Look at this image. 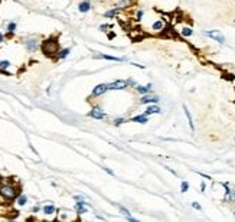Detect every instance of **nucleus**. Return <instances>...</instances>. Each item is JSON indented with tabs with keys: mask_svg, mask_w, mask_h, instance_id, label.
<instances>
[{
	"mask_svg": "<svg viewBox=\"0 0 235 222\" xmlns=\"http://www.w3.org/2000/svg\"><path fill=\"white\" fill-rule=\"evenodd\" d=\"M192 208L196 209V211H202V206L198 203V202H192Z\"/></svg>",
	"mask_w": 235,
	"mask_h": 222,
	"instance_id": "obj_31",
	"label": "nucleus"
},
{
	"mask_svg": "<svg viewBox=\"0 0 235 222\" xmlns=\"http://www.w3.org/2000/svg\"><path fill=\"white\" fill-rule=\"evenodd\" d=\"M20 195V190L19 188H16L15 185H12L10 182H1L0 185V198L3 200H16V198Z\"/></svg>",
	"mask_w": 235,
	"mask_h": 222,
	"instance_id": "obj_1",
	"label": "nucleus"
},
{
	"mask_svg": "<svg viewBox=\"0 0 235 222\" xmlns=\"http://www.w3.org/2000/svg\"><path fill=\"white\" fill-rule=\"evenodd\" d=\"M107 29H111V25H100V30H101V32H108Z\"/></svg>",
	"mask_w": 235,
	"mask_h": 222,
	"instance_id": "obj_28",
	"label": "nucleus"
},
{
	"mask_svg": "<svg viewBox=\"0 0 235 222\" xmlns=\"http://www.w3.org/2000/svg\"><path fill=\"white\" fill-rule=\"evenodd\" d=\"M222 186L225 188V196H224V202L226 203H232L235 205V190L229 188L228 183H222Z\"/></svg>",
	"mask_w": 235,
	"mask_h": 222,
	"instance_id": "obj_3",
	"label": "nucleus"
},
{
	"mask_svg": "<svg viewBox=\"0 0 235 222\" xmlns=\"http://www.w3.org/2000/svg\"><path fill=\"white\" fill-rule=\"evenodd\" d=\"M118 209H120V212H121V213H123L124 216H125V218H127V216H130V215H131V213H130V211H128V209H127V208H124V206H121V205H120V206H118Z\"/></svg>",
	"mask_w": 235,
	"mask_h": 222,
	"instance_id": "obj_27",
	"label": "nucleus"
},
{
	"mask_svg": "<svg viewBox=\"0 0 235 222\" xmlns=\"http://www.w3.org/2000/svg\"><path fill=\"white\" fill-rule=\"evenodd\" d=\"M72 198H74L75 202H78V200H84V196H82V195H74Z\"/></svg>",
	"mask_w": 235,
	"mask_h": 222,
	"instance_id": "obj_34",
	"label": "nucleus"
},
{
	"mask_svg": "<svg viewBox=\"0 0 235 222\" xmlns=\"http://www.w3.org/2000/svg\"><path fill=\"white\" fill-rule=\"evenodd\" d=\"M205 189H206V183H205V182H202V183H201V192H205Z\"/></svg>",
	"mask_w": 235,
	"mask_h": 222,
	"instance_id": "obj_39",
	"label": "nucleus"
},
{
	"mask_svg": "<svg viewBox=\"0 0 235 222\" xmlns=\"http://www.w3.org/2000/svg\"><path fill=\"white\" fill-rule=\"evenodd\" d=\"M189 190V183L186 182V180H182V183H180V192H188Z\"/></svg>",
	"mask_w": 235,
	"mask_h": 222,
	"instance_id": "obj_26",
	"label": "nucleus"
},
{
	"mask_svg": "<svg viewBox=\"0 0 235 222\" xmlns=\"http://www.w3.org/2000/svg\"><path fill=\"white\" fill-rule=\"evenodd\" d=\"M128 3H130L128 0H121V1H120V4H118V7H120V9H124L125 6H128Z\"/></svg>",
	"mask_w": 235,
	"mask_h": 222,
	"instance_id": "obj_30",
	"label": "nucleus"
},
{
	"mask_svg": "<svg viewBox=\"0 0 235 222\" xmlns=\"http://www.w3.org/2000/svg\"><path fill=\"white\" fill-rule=\"evenodd\" d=\"M159 112H162V108L159 107V105H156V104H150L147 108H146L144 111V115H152V114H159Z\"/></svg>",
	"mask_w": 235,
	"mask_h": 222,
	"instance_id": "obj_14",
	"label": "nucleus"
},
{
	"mask_svg": "<svg viewBox=\"0 0 235 222\" xmlns=\"http://www.w3.org/2000/svg\"><path fill=\"white\" fill-rule=\"evenodd\" d=\"M12 65V62L9 59H3V61H0V71L3 72V71H6L7 68Z\"/></svg>",
	"mask_w": 235,
	"mask_h": 222,
	"instance_id": "obj_23",
	"label": "nucleus"
},
{
	"mask_svg": "<svg viewBox=\"0 0 235 222\" xmlns=\"http://www.w3.org/2000/svg\"><path fill=\"white\" fill-rule=\"evenodd\" d=\"M143 13H144L143 10H137V13H136V19H137V20H141V17H143Z\"/></svg>",
	"mask_w": 235,
	"mask_h": 222,
	"instance_id": "obj_32",
	"label": "nucleus"
},
{
	"mask_svg": "<svg viewBox=\"0 0 235 222\" xmlns=\"http://www.w3.org/2000/svg\"><path fill=\"white\" fill-rule=\"evenodd\" d=\"M26 203H28V196L20 193V195L16 198V205H17V206H25Z\"/></svg>",
	"mask_w": 235,
	"mask_h": 222,
	"instance_id": "obj_21",
	"label": "nucleus"
},
{
	"mask_svg": "<svg viewBox=\"0 0 235 222\" xmlns=\"http://www.w3.org/2000/svg\"><path fill=\"white\" fill-rule=\"evenodd\" d=\"M87 205H88V202L85 199L75 202V213H77V215H84V213H87V212H88Z\"/></svg>",
	"mask_w": 235,
	"mask_h": 222,
	"instance_id": "obj_9",
	"label": "nucleus"
},
{
	"mask_svg": "<svg viewBox=\"0 0 235 222\" xmlns=\"http://www.w3.org/2000/svg\"><path fill=\"white\" fill-rule=\"evenodd\" d=\"M183 111H185V115H186V118H188V123H189V127L192 131H195V124H193V118H192V115H190V111L188 110V107L183 104Z\"/></svg>",
	"mask_w": 235,
	"mask_h": 222,
	"instance_id": "obj_17",
	"label": "nucleus"
},
{
	"mask_svg": "<svg viewBox=\"0 0 235 222\" xmlns=\"http://www.w3.org/2000/svg\"><path fill=\"white\" fill-rule=\"evenodd\" d=\"M205 33V36H208V38H211V39H213V41H216L218 44H225V36L219 30H205L203 32Z\"/></svg>",
	"mask_w": 235,
	"mask_h": 222,
	"instance_id": "obj_4",
	"label": "nucleus"
},
{
	"mask_svg": "<svg viewBox=\"0 0 235 222\" xmlns=\"http://www.w3.org/2000/svg\"><path fill=\"white\" fill-rule=\"evenodd\" d=\"M125 88H128L127 79H117V81H112L108 84V89H112V91H120V89Z\"/></svg>",
	"mask_w": 235,
	"mask_h": 222,
	"instance_id": "obj_6",
	"label": "nucleus"
},
{
	"mask_svg": "<svg viewBox=\"0 0 235 222\" xmlns=\"http://www.w3.org/2000/svg\"><path fill=\"white\" fill-rule=\"evenodd\" d=\"M95 58L107 59V61H114V62H124V61H127V58H117V56L107 55V54H100V55H95Z\"/></svg>",
	"mask_w": 235,
	"mask_h": 222,
	"instance_id": "obj_13",
	"label": "nucleus"
},
{
	"mask_svg": "<svg viewBox=\"0 0 235 222\" xmlns=\"http://www.w3.org/2000/svg\"><path fill=\"white\" fill-rule=\"evenodd\" d=\"M159 95H150V94H147V95H143L141 98H140V104H156L159 102Z\"/></svg>",
	"mask_w": 235,
	"mask_h": 222,
	"instance_id": "obj_10",
	"label": "nucleus"
},
{
	"mask_svg": "<svg viewBox=\"0 0 235 222\" xmlns=\"http://www.w3.org/2000/svg\"><path fill=\"white\" fill-rule=\"evenodd\" d=\"M163 29H165V22L163 20H156L152 25V30H154V32H160Z\"/></svg>",
	"mask_w": 235,
	"mask_h": 222,
	"instance_id": "obj_20",
	"label": "nucleus"
},
{
	"mask_svg": "<svg viewBox=\"0 0 235 222\" xmlns=\"http://www.w3.org/2000/svg\"><path fill=\"white\" fill-rule=\"evenodd\" d=\"M102 170H104V172H107L108 175H111V176H114V172H112L111 169H108V167H102Z\"/></svg>",
	"mask_w": 235,
	"mask_h": 222,
	"instance_id": "obj_36",
	"label": "nucleus"
},
{
	"mask_svg": "<svg viewBox=\"0 0 235 222\" xmlns=\"http://www.w3.org/2000/svg\"><path fill=\"white\" fill-rule=\"evenodd\" d=\"M125 219H127L128 222H141V221H139V219H136V218H133L131 215H130V216H127Z\"/></svg>",
	"mask_w": 235,
	"mask_h": 222,
	"instance_id": "obj_35",
	"label": "nucleus"
},
{
	"mask_svg": "<svg viewBox=\"0 0 235 222\" xmlns=\"http://www.w3.org/2000/svg\"><path fill=\"white\" fill-rule=\"evenodd\" d=\"M69 52H71V48H64V49H59L58 51V54L55 55L56 59H65L68 55H69Z\"/></svg>",
	"mask_w": 235,
	"mask_h": 222,
	"instance_id": "obj_19",
	"label": "nucleus"
},
{
	"mask_svg": "<svg viewBox=\"0 0 235 222\" xmlns=\"http://www.w3.org/2000/svg\"><path fill=\"white\" fill-rule=\"evenodd\" d=\"M198 175H201L202 178H205V179H208V180H211V176H209V175H206V173H201V172H198Z\"/></svg>",
	"mask_w": 235,
	"mask_h": 222,
	"instance_id": "obj_37",
	"label": "nucleus"
},
{
	"mask_svg": "<svg viewBox=\"0 0 235 222\" xmlns=\"http://www.w3.org/2000/svg\"><path fill=\"white\" fill-rule=\"evenodd\" d=\"M41 49H42V52H44L45 56H55L58 54V51H59V44H58L56 39L49 38V39H46V41L42 42Z\"/></svg>",
	"mask_w": 235,
	"mask_h": 222,
	"instance_id": "obj_2",
	"label": "nucleus"
},
{
	"mask_svg": "<svg viewBox=\"0 0 235 222\" xmlns=\"http://www.w3.org/2000/svg\"><path fill=\"white\" fill-rule=\"evenodd\" d=\"M3 39H4V36H3V33H1V32H0V44H1V42H3Z\"/></svg>",
	"mask_w": 235,
	"mask_h": 222,
	"instance_id": "obj_40",
	"label": "nucleus"
},
{
	"mask_svg": "<svg viewBox=\"0 0 235 222\" xmlns=\"http://www.w3.org/2000/svg\"><path fill=\"white\" fill-rule=\"evenodd\" d=\"M107 91H108V84H98V85H95V87L92 88L91 95H92V97H101V95H104Z\"/></svg>",
	"mask_w": 235,
	"mask_h": 222,
	"instance_id": "obj_8",
	"label": "nucleus"
},
{
	"mask_svg": "<svg viewBox=\"0 0 235 222\" xmlns=\"http://www.w3.org/2000/svg\"><path fill=\"white\" fill-rule=\"evenodd\" d=\"M130 121L139 123V124H146V123H149V117L144 115V114H140V115H134V117H131V120H130Z\"/></svg>",
	"mask_w": 235,
	"mask_h": 222,
	"instance_id": "obj_16",
	"label": "nucleus"
},
{
	"mask_svg": "<svg viewBox=\"0 0 235 222\" xmlns=\"http://www.w3.org/2000/svg\"><path fill=\"white\" fill-rule=\"evenodd\" d=\"M9 222H16V221H15V219H10V221H9Z\"/></svg>",
	"mask_w": 235,
	"mask_h": 222,
	"instance_id": "obj_41",
	"label": "nucleus"
},
{
	"mask_svg": "<svg viewBox=\"0 0 235 222\" xmlns=\"http://www.w3.org/2000/svg\"><path fill=\"white\" fill-rule=\"evenodd\" d=\"M25 46L29 52H35L39 48V41L36 38H28V39H25Z\"/></svg>",
	"mask_w": 235,
	"mask_h": 222,
	"instance_id": "obj_7",
	"label": "nucleus"
},
{
	"mask_svg": "<svg viewBox=\"0 0 235 222\" xmlns=\"http://www.w3.org/2000/svg\"><path fill=\"white\" fill-rule=\"evenodd\" d=\"M107 36H108V39H112V38H115V33L114 32H107Z\"/></svg>",
	"mask_w": 235,
	"mask_h": 222,
	"instance_id": "obj_38",
	"label": "nucleus"
},
{
	"mask_svg": "<svg viewBox=\"0 0 235 222\" xmlns=\"http://www.w3.org/2000/svg\"><path fill=\"white\" fill-rule=\"evenodd\" d=\"M78 10L81 12V13H87V12L91 10V3L88 1V0H84V1H81L78 4Z\"/></svg>",
	"mask_w": 235,
	"mask_h": 222,
	"instance_id": "obj_15",
	"label": "nucleus"
},
{
	"mask_svg": "<svg viewBox=\"0 0 235 222\" xmlns=\"http://www.w3.org/2000/svg\"><path fill=\"white\" fill-rule=\"evenodd\" d=\"M42 211H44V213H45L46 216H54L56 213V206L54 203H46V205H44Z\"/></svg>",
	"mask_w": 235,
	"mask_h": 222,
	"instance_id": "obj_11",
	"label": "nucleus"
},
{
	"mask_svg": "<svg viewBox=\"0 0 235 222\" xmlns=\"http://www.w3.org/2000/svg\"><path fill=\"white\" fill-rule=\"evenodd\" d=\"M180 35H182V36H185V38H189V36L193 35V30H192V28H189V26H185V28H182Z\"/></svg>",
	"mask_w": 235,
	"mask_h": 222,
	"instance_id": "obj_22",
	"label": "nucleus"
},
{
	"mask_svg": "<svg viewBox=\"0 0 235 222\" xmlns=\"http://www.w3.org/2000/svg\"><path fill=\"white\" fill-rule=\"evenodd\" d=\"M234 216H235V212H234Z\"/></svg>",
	"mask_w": 235,
	"mask_h": 222,
	"instance_id": "obj_42",
	"label": "nucleus"
},
{
	"mask_svg": "<svg viewBox=\"0 0 235 222\" xmlns=\"http://www.w3.org/2000/svg\"><path fill=\"white\" fill-rule=\"evenodd\" d=\"M120 10H121L120 7H114V9H110V10L105 12V13H104V16H105L107 19H114V17L120 13Z\"/></svg>",
	"mask_w": 235,
	"mask_h": 222,
	"instance_id": "obj_18",
	"label": "nucleus"
},
{
	"mask_svg": "<svg viewBox=\"0 0 235 222\" xmlns=\"http://www.w3.org/2000/svg\"><path fill=\"white\" fill-rule=\"evenodd\" d=\"M88 117L94 118V120H104V118L107 117V112L102 110L101 107H94V108L88 112Z\"/></svg>",
	"mask_w": 235,
	"mask_h": 222,
	"instance_id": "obj_5",
	"label": "nucleus"
},
{
	"mask_svg": "<svg viewBox=\"0 0 235 222\" xmlns=\"http://www.w3.org/2000/svg\"><path fill=\"white\" fill-rule=\"evenodd\" d=\"M16 29H17V25H16L15 22L7 23V32H9V33H15V32H16Z\"/></svg>",
	"mask_w": 235,
	"mask_h": 222,
	"instance_id": "obj_25",
	"label": "nucleus"
},
{
	"mask_svg": "<svg viewBox=\"0 0 235 222\" xmlns=\"http://www.w3.org/2000/svg\"><path fill=\"white\" fill-rule=\"evenodd\" d=\"M30 211L33 212V213H38V212L42 211V206H39V205H35V206H32V209Z\"/></svg>",
	"mask_w": 235,
	"mask_h": 222,
	"instance_id": "obj_29",
	"label": "nucleus"
},
{
	"mask_svg": "<svg viewBox=\"0 0 235 222\" xmlns=\"http://www.w3.org/2000/svg\"><path fill=\"white\" fill-rule=\"evenodd\" d=\"M127 84H128V87H136V85H137V84H136V81H134V79H131V78H130V79H127Z\"/></svg>",
	"mask_w": 235,
	"mask_h": 222,
	"instance_id": "obj_33",
	"label": "nucleus"
},
{
	"mask_svg": "<svg viewBox=\"0 0 235 222\" xmlns=\"http://www.w3.org/2000/svg\"><path fill=\"white\" fill-rule=\"evenodd\" d=\"M124 123H127V120H125L124 117H118V118H114V120H112V124H114L115 127L121 126V124H124Z\"/></svg>",
	"mask_w": 235,
	"mask_h": 222,
	"instance_id": "obj_24",
	"label": "nucleus"
},
{
	"mask_svg": "<svg viewBox=\"0 0 235 222\" xmlns=\"http://www.w3.org/2000/svg\"><path fill=\"white\" fill-rule=\"evenodd\" d=\"M152 88H153L152 84H147V85H136V91H137L139 94H141V95L150 94V92H152Z\"/></svg>",
	"mask_w": 235,
	"mask_h": 222,
	"instance_id": "obj_12",
	"label": "nucleus"
}]
</instances>
